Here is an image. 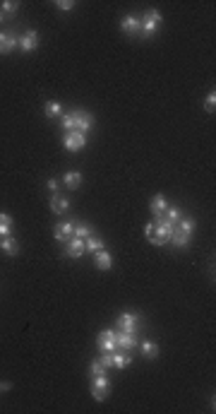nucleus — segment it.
Here are the masks:
<instances>
[{
  "instance_id": "1",
  "label": "nucleus",
  "mask_w": 216,
  "mask_h": 414,
  "mask_svg": "<svg viewBox=\"0 0 216 414\" xmlns=\"http://www.w3.org/2000/svg\"><path fill=\"white\" fill-rule=\"evenodd\" d=\"M161 24H163L161 12L158 10H149V12H144L142 19H140V32H142V36H154L161 29Z\"/></svg>"
},
{
  "instance_id": "2",
  "label": "nucleus",
  "mask_w": 216,
  "mask_h": 414,
  "mask_svg": "<svg viewBox=\"0 0 216 414\" xmlns=\"http://www.w3.org/2000/svg\"><path fill=\"white\" fill-rule=\"evenodd\" d=\"M89 390H91V398H94L96 402H103V400L108 398V393H111V381H108V376H106V373H103V376H91Z\"/></svg>"
},
{
  "instance_id": "3",
  "label": "nucleus",
  "mask_w": 216,
  "mask_h": 414,
  "mask_svg": "<svg viewBox=\"0 0 216 414\" xmlns=\"http://www.w3.org/2000/svg\"><path fill=\"white\" fill-rule=\"evenodd\" d=\"M173 226H175V224H171V222H166V219H158V222L154 224V236H151L149 243H154V246H166L168 239H171Z\"/></svg>"
},
{
  "instance_id": "4",
  "label": "nucleus",
  "mask_w": 216,
  "mask_h": 414,
  "mask_svg": "<svg viewBox=\"0 0 216 414\" xmlns=\"http://www.w3.org/2000/svg\"><path fill=\"white\" fill-rule=\"evenodd\" d=\"M63 144H65L68 152H79V149H84V144H86V135H82V133H77V130H68V133L63 135Z\"/></svg>"
},
{
  "instance_id": "5",
  "label": "nucleus",
  "mask_w": 216,
  "mask_h": 414,
  "mask_svg": "<svg viewBox=\"0 0 216 414\" xmlns=\"http://www.w3.org/2000/svg\"><path fill=\"white\" fill-rule=\"evenodd\" d=\"M74 116H77V121H74V130H77V133H82V135H86V133L91 130V126H94L91 113H89V111H84V109H74Z\"/></svg>"
},
{
  "instance_id": "6",
  "label": "nucleus",
  "mask_w": 216,
  "mask_h": 414,
  "mask_svg": "<svg viewBox=\"0 0 216 414\" xmlns=\"http://www.w3.org/2000/svg\"><path fill=\"white\" fill-rule=\"evenodd\" d=\"M115 328H118L120 333H132V335H137V316H135V313H120L118 320H115Z\"/></svg>"
},
{
  "instance_id": "7",
  "label": "nucleus",
  "mask_w": 216,
  "mask_h": 414,
  "mask_svg": "<svg viewBox=\"0 0 216 414\" xmlns=\"http://www.w3.org/2000/svg\"><path fill=\"white\" fill-rule=\"evenodd\" d=\"M72 231H74V222H72V219L60 222V224H56V229H53V239L60 241V243H68V241L72 239Z\"/></svg>"
},
{
  "instance_id": "8",
  "label": "nucleus",
  "mask_w": 216,
  "mask_h": 414,
  "mask_svg": "<svg viewBox=\"0 0 216 414\" xmlns=\"http://www.w3.org/2000/svg\"><path fill=\"white\" fill-rule=\"evenodd\" d=\"M17 46H19V39H17L12 32H0V56L12 53Z\"/></svg>"
},
{
  "instance_id": "9",
  "label": "nucleus",
  "mask_w": 216,
  "mask_h": 414,
  "mask_svg": "<svg viewBox=\"0 0 216 414\" xmlns=\"http://www.w3.org/2000/svg\"><path fill=\"white\" fill-rule=\"evenodd\" d=\"M84 253H86V248H84V239L72 236L70 241L65 243V255H68V258H82Z\"/></svg>"
},
{
  "instance_id": "10",
  "label": "nucleus",
  "mask_w": 216,
  "mask_h": 414,
  "mask_svg": "<svg viewBox=\"0 0 216 414\" xmlns=\"http://www.w3.org/2000/svg\"><path fill=\"white\" fill-rule=\"evenodd\" d=\"M137 347V337L132 333H115V349H123V351H130Z\"/></svg>"
},
{
  "instance_id": "11",
  "label": "nucleus",
  "mask_w": 216,
  "mask_h": 414,
  "mask_svg": "<svg viewBox=\"0 0 216 414\" xmlns=\"http://www.w3.org/2000/svg\"><path fill=\"white\" fill-rule=\"evenodd\" d=\"M19 48L24 53H31L34 48H39V32H34V29L24 32V36L19 39Z\"/></svg>"
},
{
  "instance_id": "12",
  "label": "nucleus",
  "mask_w": 216,
  "mask_h": 414,
  "mask_svg": "<svg viewBox=\"0 0 216 414\" xmlns=\"http://www.w3.org/2000/svg\"><path fill=\"white\" fill-rule=\"evenodd\" d=\"M120 29H123V34H128V36L140 34V17H135V15H125V17L120 19Z\"/></svg>"
},
{
  "instance_id": "13",
  "label": "nucleus",
  "mask_w": 216,
  "mask_h": 414,
  "mask_svg": "<svg viewBox=\"0 0 216 414\" xmlns=\"http://www.w3.org/2000/svg\"><path fill=\"white\" fill-rule=\"evenodd\" d=\"M99 349L101 351H115V330H101L99 333Z\"/></svg>"
},
{
  "instance_id": "14",
  "label": "nucleus",
  "mask_w": 216,
  "mask_h": 414,
  "mask_svg": "<svg viewBox=\"0 0 216 414\" xmlns=\"http://www.w3.org/2000/svg\"><path fill=\"white\" fill-rule=\"evenodd\" d=\"M94 265H96V270L106 272V270H111V268H113V255H111V253L103 248V251L94 253Z\"/></svg>"
},
{
  "instance_id": "15",
  "label": "nucleus",
  "mask_w": 216,
  "mask_h": 414,
  "mask_svg": "<svg viewBox=\"0 0 216 414\" xmlns=\"http://www.w3.org/2000/svg\"><path fill=\"white\" fill-rule=\"evenodd\" d=\"M149 209H151V214L156 217V219H161L163 217V212L168 209V200H166V195H154L151 198V203H149Z\"/></svg>"
},
{
  "instance_id": "16",
  "label": "nucleus",
  "mask_w": 216,
  "mask_h": 414,
  "mask_svg": "<svg viewBox=\"0 0 216 414\" xmlns=\"http://www.w3.org/2000/svg\"><path fill=\"white\" fill-rule=\"evenodd\" d=\"M0 251L7 253V255H19V241L10 234V236H2L0 239Z\"/></svg>"
},
{
  "instance_id": "17",
  "label": "nucleus",
  "mask_w": 216,
  "mask_h": 414,
  "mask_svg": "<svg viewBox=\"0 0 216 414\" xmlns=\"http://www.w3.org/2000/svg\"><path fill=\"white\" fill-rule=\"evenodd\" d=\"M68 209H70V200L68 198H60L58 193L51 195V212L53 214H65Z\"/></svg>"
},
{
  "instance_id": "18",
  "label": "nucleus",
  "mask_w": 216,
  "mask_h": 414,
  "mask_svg": "<svg viewBox=\"0 0 216 414\" xmlns=\"http://www.w3.org/2000/svg\"><path fill=\"white\" fill-rule=\"evenodd\" d=\"M140 345V351H142L144 359H156L158 356V345L154 342V340H142V342H137Z\"/></svg>"
},
{
  "instance_id": "19",
  "label": "nucleus",
  "mask_w": 216,
  "mask_h": 414,
  "mask_svg": "<svg viewBox=\"0 0 216 414\" xmlns=\"http://www.w3.org/2000/svg\"><path fill=\"white\" fill-rule=\"evenodd\" d=\"M195 226H197V222H195L192 217H180L178 224H175V229H180L185 236H192V234H195Z\"/></svg>"
},
{
  "instance_id": "20",
  "label": "nucleus",
  "mask_w": 216,
  "mask_h": 414,
  "mask_svg": "<svg viewBox=\"0 0 216 414\" xmlns=\"http://www.w3.org/2000/svg\"><path fill=\"white\" fill-rule=\"evenodd\" d=\"M103 239L101 236H89V239H84V248H86V253H99V251H103Z\"/></svg>"
},
{
  "instance_id": "21",
  "label": "nucleus",
  "mask_w": 216,
  "mask_h": 414,
  "mask_svg": "<svg viewBox=\"0 0 216 414\" xmlns=\"http://www.w3.org/2000/svg\"><path fill=\"white\" fill-rule=\"evenodd\" d=\"M63 181H65V188L77 191V188L82 186V174H79V171H68V174L63 176Z\"/></svg>"
},
{
  "instance_id": "22",
  "label": "nucleus",
  "mask_w": 216,
  "mask_h": 414,
  "mask_svg": "<svg viewBox=\"0 0 216 414\" xmlns=\"http://www.w3.org/2000/svg\"><path fill=\"white\" fill-rule=\"evenodd\" d=\"M168 241H173V246H178V248H185L187 243H190V236H185L180 229H175L173 226V231H171V239Z\"/></svg>"
},
{
  "instance_id": "23",
  "label": "nucleus",
  "mask_w": 216,
  "mask_h": 414,
  "mask_svg": "<svg viewBox=\"0 0 216 414\" xmlns=\"http://www.w3.org/2000/svg\"><path fill=\"white\" fill-rule=\"evenodd\" d=\"M72 236H77V239H89L91 236V224H86V222H74V231H72Z\"/></svg>"
},
{
  "instance_id": "24",
  "label": "nucleus",
  "mask_w": 216,
  "mask_h": 414,
  "mask_svg": "<svg viewBox=\"0 0 216 414\" xmlns=\"http://www.w3.org/2000/svg\"><path fill=\"white\" fill-rule=\"evenodd\" d=\"M10 231H12V217L7 212H0V239L10 236Z\"/></svg>"
},
{
  "instance_id": "25",
  "label": "nucleus",
  "mask_w": 216,
  "mask_h": 414,
  "mask_svg": "<svg viewBox=\"0 0 216 414\" xmlns=\"http://www.w3.org/2000/svg\"><path fill=\"white\" fill-rule=\"evenodd\" d=\"M43 111H46L48 118H58V116H63V104L60 101H48Z\"/></svg>"
},
{
  "instance_id": "26",
  "label": "nucleus",
  "mask_w": 216,
  "mask_h": 414,
  "mask_svg": "<svg viewBox=\"0 0 216 414\" xmlns=\"http://www.w3.org/2000/svg\"><path fill=\"white\" fill-rule=\"evenodd\" d=\"M183 217V212H180V207H171L168 205V209L163 212V217L161 219H166V222H171V224H178V219Z\"/></svg>"
},
{
  "instance_id": "27",
  "label": "nucleus",
  "mask_w": 216,
  "mask_h": 414,
  "mask_svg": "<svg viewBox=\"0 0 216 414\" xmlns=\"http://www.w3.org/2000/svg\"><path fill=\"white\" fill-rule=\"evenodd\" d=\"M60 118H63V130H65V133H68V130H74V121H77L74 111H70V113H63Z\"/></svg>"
},
{
  "instance_id": "28",
  "label": "nucleus",
  "mask_w": 216,
  "mask_h": 414,
  "mask_svg": "<svg viewBox=\"0 0 216 414\" xmlns=\"http://www.w3.org/2000/svg\"><path fill=\"white\" fill-rule=\"evenodd\" d=\"M89 373H91V376H103V373H106V366H103L99 359H94V361L89 364Z\"/></svg>"
},
{
  "instance_id": "29",
  "label": "nucleus",
  "mask_w": 216,
  "mask_h": 414,
  "mask_svg": "<svg viewBox=\"0 0 216 414\" xmlns=\"http://www.w3.org/2000/svg\"><path fill=\"white\" fill-rule=\"evenodd\" d=\"M204 111H207V113H214L216 111V92H212V94L204 99Z\"/></svg>"
},
{
  "instance_id": "30",
  "label": "nucleus",
  "mask_w": 216,
  "mask_h": 414,
  "mask_svg": "<svg viewBox=\"0 0 216 414\" xmlns=\"http://www.w3.org/2000/svg\"><path fill=\"white\" fill-rule=\"evenodd\" d=\"M17 10H19V2H14V0H5L2 2V15H12Z\"/></svg>"
},
{
  "instance_id": "31",
  "label": "nucleus",
  "mask_w": 216,
  "mask_h": 414,
  "mask_svg": "<svg viewBox=\"0 0 216 414\" xmlns=\"http://www.w3.org/2000/svg\"><path fill=\"white\" fill-rule=\"evenodd\" d=\"M56 7H58V10H63V12H70L72 7H74V2H72V0H58V2H56Z\"/></svg>"
},
{
  "instance_id": "32",
  "label": "nucleus",
  "mask_w": 216,
  "mask_h": 414,
  "mask_svg": "<svg viewBox=\"0 0 216 414\" xmlns=\"http://www.w3.org/2000/svg\"><path fill=\"white\" fill-rule=\"evenodd\" d=\"M46 188L51 191V195H56V193H58V181H56V178H48V183H46Z\"/></svg>"
},
{
  "instance_id": "33",
  "label": "nucleus",
  "mask_w": 216,
  "mask_h": 414,
  "mask_svg": "<svg viewBox=\"0 0 216 414\" xmlns=\"http://www.w3.org/2000/svg\"><path fill=\"white\" fill-rule=\"evenodd\" d=\"M144 236H146V239H149V241H151V236H154V222H151V224H146V226H144Z\"/></svg>"
},
{
  "instance_id": "34",
  "label": "nucleus",
  "mask_w": 216,
  "mask_h": 414,
  "mask_svg": "<svg viewBox=\"0 0 216 414\" xmlns=\"http://www.w3.org/2000/svg\"><path fill=\"white\" fill-rule=\"evenodd\" d=\"M12 388V383H0V390H10Z\"/></svg>"
},
{
  "instance_id": "35",
  "label": "nucleus",
  "mask_w": 216,
  "mask_h": 414,
  "mask_svg": "<svg viewBox=\"0 0 216 414\" xmlns=\"http://www.w3.org/2000/svg\"><path fill=\"white\" fill-rule=\"evenodd\" d=\"M2 19H5V15H2V12H0V22H2Z\"/></svg>"
}]
</instances>
